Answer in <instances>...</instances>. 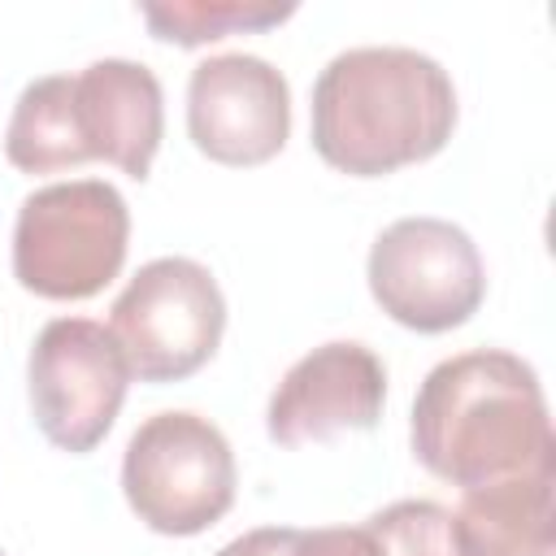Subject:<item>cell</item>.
Instances as JSON below:
<instances>
[{
	"label": "cell",
	"mask_w": 556,
	"mask_h": 556,
	"mask_svg": "<svg viewBox=\"0 0 556 556\" xmlns=\"http://www.w3.org/2000/svg\"><path fill=\"white\" fill-rule=\"evenodd\" d=\"M413 452L452 486H486L556 465L543 382L504 348L439 361L413 400Z\"/></svg>",
	"instance_id": "6da1fadb"
},
{
	"label": "cell",
	"mask_w": 556,
	"mask_h": 556,
	"mask_svg": "<svg viewBox=\"0 0 556 556\" xmlns=\"http://www.w3.org/2000/svg\"><path fill=\"white\" fill-rule=\"evenodd\" d=\"M452 130V74L417 48H343L313 83V148L326 165L352 178H382L430 161Z\"/></svg>",
	"instance_id": "7a4b0ae2"
},
{
	"label": "cell",
	"mask_w": 556,
	"mask_h": 556,
	"mask_svg": "<svg viewBox=\"0 0 556 556\" xmlns=\"http://www.w3.org/2000/svg\"><path fill=\"white\" fill-rule=\"evenodd\" d=\"M130 248V208L104 178H70L30 191L13 226V278L43 300L104 291Z\"/></svg>",
	"instance_id": "3957f363"
},
{
	"label": "cell",
	"mask_w": 556,
	"mask_h": 556,
	"mask_svg": "<svg viewBox=\"0 0 556 556\" xmlns=\"http://www.w3.org/2000/svg\"><path fill=\"white\" fill-rule=\"evenodd\" d=\"M239 469L226 434L187 408L148 417L122 456V491L156 534H200L235 504Z\"/></svg>",
	"instance_id": "277c9868"
},
{
	"label": "cell",
	"mask_w": 556,
	"mask_h": 556,
	"mask_svg": "<svg viewBox=\"0 0 556 556\" xmlns=\"http://www.w3.org/2000/svg\"><path fill=\"white\" fill-rule=\"evenodd\" d=\"M109 330L143 382L191 378L222 343L226 300L208 265L191 256H156L122 287Z\"/></svg>",
	"instance_id": "5b68a950"
},
{
	"label": "cell",
	"mask_w": 556,
	"mask_h": 556,
	"mask_svg": "<svg viewBox=\"0 0 556 556\" xmlns=\"http://www.w3.org/2000/svg\"><path fill=\"white\" fill-rule=\"evenodd\" d=\"M365 274L378 308L417 334L465 326L486 295L478 243L443 217L391 222L374 239Z\"/></svg>",
	"instance_id": "8992f818"
},
{
	"label": "cell",
	"mask_w": 556,
	"mask_h": 556,
	"mask_svg": "<svg viewBox=\"0 0 556 556\" xmlns=\"http://www.w3.org/2000/svg\"><path fill=\"white\" fill-rule=\"evenodd\" d=\"M30 413L61 452H91L117 421L130 365L109 326L91 317H52L26 361Z\"/></svg>",
	"instance_id": "52a82bcc"
},
{
	"label": "cell",
	"mask_w": 556,
	"mask_h": 556,
	"mask_svg": "<svg viewBox=\"0 0 556 556\" xmlns=\"http://www.w3.org/2000/svg\"><path fill=\"white\" fill-rule=\"evenodd\" d=\"M187 135L217 165H265L291 135V87L252 52L204 56L187 78Z\"/></svg>",
	"instance_id": "ba28073f"
},
{
	"label": "cell",
	"mask_w": 556,
	"mask_h": 556,
	"mask_svg": "<svg viewBox=\"0 0 556 556\" xmlns=\"http://www.w3.org/2000/svg\"><path fill=\"white\" fill-rule=\"evenodd\" d=\"M387 404V369L374 348L334 339L304 352L269 395L265 430L282 447L374 430Z\"/></svg>",
	"instance_id": "9c48e42d"
},
{
	"label": "cell",
	"mask_w": 556,
	"mask_h": 556,
	"mask_svg": "<svg viewBox=\"0 0 556 556\" xmlns=\"http://www.w3.org/2000/svg\"><path fill=\"white\" fill-rule=\"evenodd\" d=\"M74 126L87 161H109L130 178H148L165 135L156 74L130 56L91 61L74 74Z\"/></svg>",
	"instance_id": "30bf717a"
},
{
	"label": "cell",
	"mask_w": 556,
	"mask_h": 556,
	"mask_svg": "<svg viewBox=\"0 0 556 556\" xmlns=\"http://www.w3.org/2000/svg\"><path fill=\"white\" fill-rule=\"evenodd\" d=\"M556 465L513 473L486 486H469L452 513L460 556H552L556 517H552Z\"/></svg>",
	"instance_id": "8fae6325"
},
{
	"label": "cell",
	"mask_w": 556,
	"mask_h": 556,
	"mask_svg": "<svg viewBox=\"0 0 556 556\" xmlns=\"http://www.w3.org/2000/svg\"><path fill=\"white\" fill-rule=\"evenodd\" d=\"M4 156L22 174H56L87 165L74 126V74H43L22 87L4 130Z\"/></svg>",
	"instance_id": "7c38bea8"
},
{
	"label": "cell",
	"mask_w": 556,
	"mask_h": 556,
	"mask_svg": "<svg viewBox=\"0 0 556 556\" xmlns=\"http://www.w3.org/2000/svg\"><path fill=\"white\" fill-rule=\"evenodd\" d=\"M291 13L295 4H269V0H148L139 4V17L148 22V30L178 48L213 43L239 30H269V26H282Z\"/></svg>",
	"instance_id": "4fadbf2b"
},
{
	"label": "cell",
	"mask_w": 556,
	"mask_h": 556,
	"mask_svg": "<svg viewBox=\"0 0 556 556\" xmlns=\"http://www.w3.org/2000/svg\"><path fill=\"white\" fill-rule=\"evenodd\" d=\"M365 526L382 556H460L452 513L434 500H395Z\"/></svg>",
	"instance_id": "5bb4252c"
},
{
	"label": "cell",
	"mask_w": 556,
	"mask_h": 556,
	"mask_svg": "<svg viewBox=\"0 0 556 556\" xmlns=\"http://www.w3.org/2000/svg\"><path fill=\"white\" fill-rule=\"evenodd\" d=\"M217 556H382V552L369 526H317V530L256 526L230 539L226 547H217Z\"/></svg>",
	"instance_id": "9a60e30c"
},
{
	"label": "cell",
	"mask_w": 556,
	"mask_h": 556,
	"mask_svg": "<svg viewBox=\"0 0 556 556\" xmlns=\"http://www.w3.org/2000/svg\"><path fill=\"white\" fill-rule=\"evenodd\" d=\"M0 556H4V552H0Z\"/></svg>",
	"instance_id": "2e32d148"
}]
</instances>
